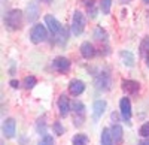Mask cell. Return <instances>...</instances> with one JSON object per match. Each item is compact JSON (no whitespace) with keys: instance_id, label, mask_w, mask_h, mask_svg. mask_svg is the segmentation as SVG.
Returning <instances> with one entry per match:
<instances>
[{"instance_id":"6da1fadb","label":"cell","mask_w":149,"mask_h":145,"mask_svg":"<svg viewBox=\"0 0 149 145\" xmlns=\"http://www.w3.org/2000/svg\"><path fill=\"white\" fill-rule=\"evenodd\" d=\"M5 24L9 30H18L22 24V12L19 9H12L5 17Z\"/></svg>"},{"instance_id":"7a4b0ae2","label":"cell","mask_w":149,"mask_h":145,"mask_svg":"<svg viewBox=\"0 0 149 145\" xmlns=\"http://www.w3.org/2000/svg\"><path fill=\"white\" fill-rule=\"evenodd\" d=\"M110 84H112V78L110 74L106 70H102L94 79V85L98 91H107L110 88Z\"/></svg>"},{"instance_id":"3957f363","label":"cell","mask_w":149,"mask_h":145,"mask_svg":"<svg viewBox=\"0 0 149 145\" xmlns=\"http://www.w3.org/2000/svg\"><path fill=\"white\" fill-rule=\"evenodd\" d=\"M46 38H48L46 27L42 26V24H34L33 29L30 30V41L33 43H40V42H45Z\"/></svg>"},{"instance_id":"277c9868","label":"cell","mask_w":149,"mask_h":145,"mask_svg":"<svg viewBox=\"0 0 149 145\" xmlns=\"http://www.w3.org/2000/svg\"><path fill=\"white\" fill-rule=\"evenodd\" d=\"M85 29V17L81 11H74L73 12V18H72V33L74 36H79Z\"/></svg>"},{"instance_id":"5b68a950","label":"cell","mask_w":149,"mask_h":145,"mask_svg":"<svg viewBox=\"0 0 149 145\" xmlns=\"http://www.w3.org/2000/svg\"><path fill=\"white\" fill-rule=\"evenodd\" d=\"M72 111H73V121H74V126L81 127L85 121V106L82 102H74L72 105Z\"/></svg>"},{"instance_id":"8992f818","label":"cell","mask_w":149,"mask_h":145,"mask_svg":"<svg viewBox=\"0 0 149 145\" xmlns=\"http://www.w3.org/2000/svg\"><path fill=\"white\" fill-rule=\"evenodd\" d=\"M121 88L128 94H137L140 90V84L137 81H133V79H124L121 82Z\"/></svg>"},{"instance_id":"52a82bcc","label":"cell","mask_w":149,"mask_h":145,"mask_svg":"<svg viewBox=\"0 0 149 145\" xmlns=\"http://www.w3.org/2000/svg\"><path fill=\"white\" fill-rule=\"evenodd\" d=\"M119 109H121V117L128 121L131 118V103H130V99L128 97H122L121 102H119Z\"/></svg>"},{"instance_id":"ba28073f","label":"cell","mask_w":149,"mask_h":145,"mask_svg":"<svg viewBox=\"0 0 149 145\" xmlns=\"http://www.w3.org/2000/svg\"><path fill=\"white\" fill-rule=\"evenodd\" d=\"M58 109H60V115L61 117L69 115L72 106H70V100H69V97H67L66 94H61L60 97H58Z\"/></svg>"},{"instance_id":"9c48e42d","label":"cell","mask_w":149,"mask_h":145,"mask_svg":"<svg viewBox=\"0 0 149 145\" xmlns=\"http://www.w3.org/2000/svg\"><path fill=\"white\" fill-rule=\"evenodd\" d=\"M45 24H46V27L48 30L51 32L52 34H57L61 29H63V26L58 22L57 18H54L52 15H45Z\"/></svg>"},{"instance_id":"30bf717a","label":"cell","mask_w":149,"mask_h":145,"mask_svg":"<svg viewBox=\"0 0 149 145\" xmlns=\"http://www.w3.org/2000/svg\"><path fill=\"white\" fill-rule=\"evenodd\" d=\"M15 129H17V121L14 118H8L5 120V123H3V135L6 138H14L15 136Z\"/></svg>"},{"instance_id":"8fae6325","label":"cell","mask_w":149,"mask_h":145,"mask_svg":"<svg viewBox=\"0 0 149 145\" xmlns=\"http://www.w3.org/2000/svg\"><path fill=\"white\" fill-rule=\"evenodd\" d=\"M84 90H85V82L84 81H81V79H72L69 82V91H70V94L79 96V94L84 93Z\"/></svg>"},{"instance_id":"7c38bea8","label":"cell","mask_w":149,"mask_h":145,"mask_svg":"<svg viewBox=\"0 0 149 145\" xmlns=\"http://www.w3.org/2000/svg\"><path fill=\"white\" fill-rule=\"evenodd\" d=\"M52 67L57 72H60V74H63V72L69 70L70 62H69L66 57H57V58H54V62H52Z\"/></svg>"},{"instance_id":"4fadbf2b","label":"cell","mask_w":149,"mask_h":145,"mask_svg":"<svg viewBox=\"0 0 149 145\" xmlns=\"http://www.w3.org/2000/svg\"><path fill=\"white\" fill-rule=\"evenodd\" d=\"M106 106H107L106 100H95L94 102V105H93V117H94V120H98L104 114Z\"/></svg>"},{"instance_id":"5bb4252c","label":"cell","mask_w":149,"mask_h":145,"mask_svg":"<svg viewBox=\"0 0 149 145\" xmlns=\"http://www.w3.org/2000/svg\"><path fill=\"white\" fill-rule=\"evenodd\" d=\"M110 133H112V139H113V144L116 145H121L122 144V138H124V130L119 124H115L112 126L110 129Z\"/></svg>"},{"instance_id":"9a60e30c","label":"cell","mask_w":149,"mask_h":145,"mask_svg":"<svg viewBox=\"0 0 149 145\" xmlns=\"http://www.w3.org/2000/svg\"><path fill=\"white\" fill-rule=\"evenodd\" d=\"M81 54H82V57H84V58H86V60L93 58V57L95 55L94 45H93V43H90V42H84V43L81 45Z\"/></svg>"},{"instance_id":"2e32d148","label":"cell","mask_w":149,"mask_h":145,"mask_svg":"<svg viewBox=\"0 0 149 145\" xmlns=\"http://www.w3.org/2000/svg\"><path fill=\"white\" fill-rule=\"evenodd\" d=\"M67 29L66 27H63V29H61L57 34H55V42L60 45V46H64L66 43H67Z\"/></svg>"},{"instance_id":"e0dca14e","label":"cell","mask_w":149,"mask_h":145,"mask_svg":"<svg viewBox=\"0 0 149 145\" xmlns=\"http://www.w3.org/2000/svg\"><path fill=\"white\" fill-rule=\"evenodd\" d=\"M100 145H113V139H112V133L109 129H103L100 136Z\"/></svg>"},{"instance_id":"ac0fdd59","label":"cell","mask_w":149,"mask_h":145,"mask_svg":"<svg viewBox=\"0 0 149 145\" xmlns=\"http://www.w3.org/2000/svg\"><path fill=\"white\" fill-rule=\"evenodd\" d=\"M37 17H39V9H37L36 3H30L27 6V18H29V21H34Z\"/></svg>"},{"instance_id":"d6986e66","label":"cell","mask_w":149,"mask_h":145,"mask_svg":"<svg viewBox=\"0 0 149 145\" xmlns=\"http://www.w3.org/2000/svg\"><path fill=\"white\" fill-rule=\"evenodd\" d=\"M119 57H121L124 64H127V66H133L134 64V55L130 51H121L119 53Z\"/></svg>"},{"instance_id":"ffe728a7","label":"cell","mask_w":149,"mask_h":145,"mask_svg":"<svg viewBox=\"0 0 149 145\" xmlns=\"http://www.w3.org/2000/svg\"><path fill=\"white\" fill-rule=\"evenodd\" d=\"M72 144H73V145H88V136L82 135V133H78V135L73 136Z\"/></svg>"},{"instance_id":"44dd1931","label":"cell","mask_w":149,"mask_h":145,"mask_svg":"<svg viewBox=\"0 0 149 145\" xmlns=\"http://www.w3.org/2000/svg\"><path fill=\"white\" fill-rule=\"evenodd\" d=\"M110 6H112V0H100V9L104 15L110 14Z\"/></svg>"},{"instance_id":"7402d4cb","label":"cell","mask_w":149,"mask_h":145,"mask_svg":"<svg viewBox=\"0 0 149 145\" xmlns=\"http://www.w3.org/2000/svg\"><path fill=\"white\" fill-rule=\"evenodd\" d=\"M36 84H37V79L34 76H26V78H24V87H26L27 90L33 88Z\"/></svg>"},{"instance_id":"603a6c76","label":"cell","mask_w":149,"mask_h":145,"mask_svg":"<svg viewBox=\"0 0 149 145\" xmlns=\"http://www.w3.org/2000/svg\"><path fill=\"white\" fill-rule=\"evenodd\" d=\"M94 38H95L97 41H106L107 34H106V32H104L102 27H97L95 32H94Z\"/></svg>"},{"instance_id":"cb8c5ba5","label":"cell","mask_w":149,"mask_h":145,"mask_svg":"<svg viewBox=\"0 0 149 145\" xmlns=\"http://www.w3.org/2000/svg\"><path fill=\"white\" fill-rule=\"evenodd\" d=\"M52 129H54V133H55L57 136H61V135L64 133V127H63V124H61L60 121H54Z\"/></svg>"},{"instance_id":"d4e9b609","label":"cell","mask_w":149,"mask_h":145,"mask_svg":"<svg viewBox=\"0 0 149 145\" xmlns=\"http://www.w3.org/2000/svg\"><path fill=\"white\" fill-rule=\"evenodd\" d=\"M39 145H55V144H54V138L49 136V135H45V136L40 139Z\"/></svg>"},{"instance_id":"484cf974","label":"cell","mask_w":149,"mask_h":145,"mask_svg":"<svg viewBox=\"0 0 149 145\" xmlns=\"http://www.w3.org/2000/svg\"><path fill=\"white\" fill-rule=\"evenodd\" d=\"M139 133H140L143 138H149V123H145V124L140 127Z\"/></svg>"},{"instance_id":"4316f807","label":"cell","mask_w":149,"mask_h":145,"mask_svg":"<svg viewBox=\"0 0 149 145\" xmlns=\"http://www.w3.org/2000/svg\"><path fill=\"white\" fill-rule=\"evenodd\" d=\"M140 53H142V54L149 53V38H145V41L142 42V45H140Z\"/></svg>"},{"instance_id":"83f0119b","label":"cell","mask_w":149,"mask_h":145,"mask_svg":"<svg viewBox=\"0 0 149 145\" xmlns=\"http://www.w3.org/2000/svg\"><path fill=\"white\" fill-rule=\"evenodd\" d=\"M10 87H12V88H18V87H19V82L15 81V79H12V81H10Z\"/></svg>"},{"instance_id":"f1b7e54d","label":"cell","mask_w":149,"mask_h":145,"mask_svg":"<svg viewBox=\"0 0 149 145\" xmlns=\"http://www.w3.org/2000/svg\"><path fill=\"white\" fill-rule=\"evenodd\" d=\"M139 145H149V138H146V139H142V141L139 142Z\"/></svg>"},{"instance_id":"f546056e","label":"cell","mask_w":149,"mask_h":145,"mask_svg":"<svg viewBox=\"0 0 149 145\" xmlns=\"http://www.w3.org/2000/svg\"><path fill=\"white\" fill-rule=\"evenodd\" d=\"M40 2H43V3H48V5H49V3L52 2V0H40Z\"/></svg>"},{"instance_id":"4dcf8cb0","label":"cell","mask_w":149,"mask_h":145,"mask_svg":"<svg viewBox=\"0 0 149 145\" xmlns=\"http://www.w3.org/2000/svg\"><path fill=\"white\" fill-rule=\"evenodd\" d=\"M146 63H148V66H149V53H148V55H146Z\"/></svg>"},{"instance_id":"1f68e13d","label":"cell","mask_w":149,"mask_h":145,"mask_svg":"<svg viewBox=\"0 0 149 145\" xmlns=\"http://www.w3.org/2000/svg\"><path fill=\"white\" fill-rule=\"evenodd\" d=\"M143 2H145V3H148V5H149V0H143Z\"/></svg>"},{"instance_id":"d6a6232c","label":"cell","mask_w":149,"mask_h":145,"mask_svg":"<svg viewBox=\"0 0 149 145\" xmlns=\"http://www.w3.org/2000/svg\"><path fill=\"white\" fill-rule=\"evenodd\" d=\"M2 145H3V144H2Z\"/></svg>"}]
</instances>
